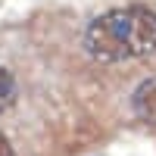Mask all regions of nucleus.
I'll list each match as a JSON object with an SVG mask.
<instances>
[{"label":"nucleus","instance_id":"f257e3e1","mask_svg":"<svg viewBox=\"0 0 156 156\" xmlns=\"http://www.w3.org/2000/svg\"><path fill=\"white\" fill-rule=\"evenodd\" d=\"M84 50L100 62H125L156 53V12L150 6H119L84 28Z\"/></svg>","mask_w":156,"mask_h":156},{"label":"nucleus","instance_id":"f03ea898","mask_svg":"<svg viewBox=\"0 0 156 156\" xmlns=\"http://www.w3.org/2000/svg\"><path fill=\"white\" fill-rule=\"evenodd\" d=\"M131 109L144 125H156V78H144L134 94H131Z\"/></svg>","mask_w":156,"mask_h":156},{"label":"nucleus","instance_id":"7ed1b4c3","mask_svg":"<svg viewBox=\"0 0 156 156\" xmlns=\"http://www.w3.org/2000/svg\"><path fill=\"white\" fill-rule=\"evenodd\" d=\"M12 103H16V78L9 69L0 66V112H6Z\"/></svg>","mask_w":156,"mask_h":156},{"label":"nucleus","instance_id":"20e7f679","mask_svg":"<svg viewBox=\"0 0 156 156\" xmlns=\"http://www.w3.org/2000/svg\"><path fill=\"white\" fill-rule=\"evenodd\" d=\"M0 156H12V144H9V137L0 131Z\"/></svg>","mask_w":156,"mask_h":156}]
</instances>
